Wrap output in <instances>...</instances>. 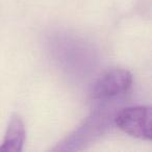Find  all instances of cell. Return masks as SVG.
Returning <instances> with one entry per match:
<instances>
[{
	"label": "cell",
	"mask_w": 152,
	"mask_h": 152,
	"mask_svg": "<svg viewBox=\"0 0 152 152\" xmlns=\"http://www.w3.org/2000/svg\"><path fill=\"white\" fill-rule=\"evenodd\" d=\"M51 53L68 74L75 77L88 75L95 67V51L86 41L71 34H57L50 42Z\"/></svg>",
	"instance_id": "cell-1"
},
{
	"label": "cell",
	"mask_w": 152,
	"mask_h": 152,
	"mask_svg": "<svg viewBox=\"0 0 152 152\" xmlns=\"http://www.w3.org/2000/svg\"><path fill=\"white\" fill-rule=\"evenodd\" d=\"M115 113L105 106L93 110L73 132L52 148L53 151H78L101 137L114 123Z\"/></svg>",
	"instance_id": "cell-2"
},
{
	"label": "cell",
	"mask_w": 152,
	"mask_h": 152,
	"mask_svg": "<svg viewBox=\"0 0 152 152\" xmlns=\"http://www.w3.org/2000/svg\"><path fill=\"white\" fill-rule=\"evenodd\" d=\"M151 118L150 106H128L115 113L114 123L131 137L150 141L152 137Z\"/></svg>",
	"instance_id": "cell-3"
},
{
	"label": "cell",
	"mask_w": 152,
	"mask_h": 152,
	"mask_svg": "<svg viewBox=\"0 0 152 152\" xmlns=\"http://www.w3.org/2000/svg\"><path fill=\"white\" fill-rule=\"evenodd\" d=\"M132 85V74L123 68H113L98 77L91 88L94 100L107 101L126 93Z\"/></svg>",
	"instance_id": "cell-4"
},
{
	"label": "cell",
	"mask_w": 152,
	"mask_h": 152,
	"mask_svg": "<svg viewBox=\"0 0 152 152\" xmlns=\"http://www.w3.org/2000/svg\"><path fill=\"white\" fill-rule=\"evenodd\" d=\"M26 131L25 125L21 116L14 114L7 125V132L2 144L0 145V151L4 152H20L23 149L25 143Z\"/></svg>",
	"instance_id": "cell-5"
}]
</instances>
